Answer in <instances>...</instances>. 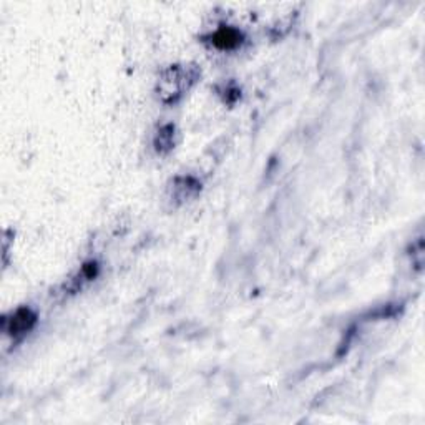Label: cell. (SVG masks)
I'll list each match as a JSON object with an SVG mask.
<instances>
[{"mask_svg":"<svg viewBox=\"0 0 425 425\" xmlns=\"http://www.w3.org/2000/svg\"><path fill=\"white\" fill-rule=\"evenodd\" d=\"M175 137H176V130L173 125H165L157 132V137H155V148H157L158 153H166L175 146Z\"/></svg>","mask_w":425,"mask_h":425,"instance_id":"5","label":"cell"},{"mask_svg":"<svg viewBox=\"0 0 425 425\" xmlns=\"http://www.w3.org/2000/svg\"><path fill=\"white\" fill-rule=\"evenodd\" d=\"M200 78L195 65H170L159 73L157 83L158 98L163 103H176Z\"/></svg>","mask_w":425,"mask_h":425,"instance_id":"1","label":"cell"},{"mask_svg":"<svg viewBox=\"0 0 425 425\" xmlns=\"http://www.w3.org/2000/svg\"><path fill=\"white\" fill-rule=\"evenodd\" d=\"M211 44L220 50H234L241 45L243 33L233 27H220L209 37Z\"/></svg>","mask_w":425,"mask_h":425,"instance_id":"3","label":"cell"},{"mask_svg":"<svg viewBox=\"0 0 425 425\" xmlns=\"http://www.w3.org/2000/svg\"><path fill=\"white\" fill-rule=\"evenodd\" d=\"M37 322V315L28 307H20L15 313H12L8 318L3 319V332L10 338L19 339L22 336L28 334L33 329Z\"/></svg>","mask_w":425,"mask_h":425,"instance_id":"2","label":"cell"},{"mask_svg":"<svg viewBox=\"0 0 425 425\" xmlns=\"http://www.w3.org/2000/svg\"><path fill=\"white\" fill-rule=\"evenodd\" d=\"M200 189L201 184L195 178H191V176H180V178L175 180L173 187H171V196L176 201H180V203H184V201L195 198Z\"/></svg>","mask_w":425,"mask_h":425,"instance_id":"4","label":"cell"}]
</instances>
